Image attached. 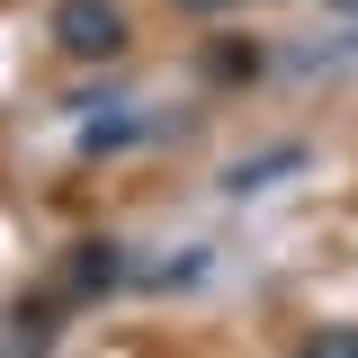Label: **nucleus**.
<instances>
[{"label": "nucleus", "instance_id": "obj_1", "mask_svg": "<svg viewBox=\"0 0 358 358\" xmlns=\"http://www.w3.org/2000/svg\"><path fill=\"white\" fill-rule=\"evenodd\" d=\"M54 45L81 63H108V54H126V9L117 0H54Z\"/></svg>", "mask_w": 358, "mask_h": 358}, {"label": "nucleus", "instance_id": "obj_5", "mask_svg": "<svg viewBox=\"0 0 358 358\" xmlns=\"http://www.w3.org/2000/svg\"><path fill=\"white\" fill-rule=\"evenodd\" d=\"M179 9H224V0H179Z\"/></svg>", "mask_w": 358, "mask_h": 358}, {"label": "nucleus", "instance_id": "obj_4", "mask_svg": "<svg viewBox=\"0 0 358 358\" xmlns=\"http://www.w3.org/2000/svg\"><path fill=\"white\" fill-rule=\"evenodd\" d=\"M305 358H358V331H350V322H331V331H313V341H305Z\"/></svg>", "mask_w": 358, "mask_h": 358}, {"label": "nucleus", "instance_id": "obj_6", "mask_svg": "<svg viewBox=\"0 0 358 358\" xmlns=\"http://www.w3.org/2000/svg\"><path fill=\"white\" fill-rule=\"evenodd\" d=\"M322 9H358V0H322Z\"/></svg>", "mask_w": 358, "mask_h": 358}, {"label": "nucleus", "instance_id": "obj_2", "mask_svg": "<svg viewBox=\"0 0 358 358\" xmlns=\"http://www.w3.org/2000/svg\"><path fill=\"white\" fill-rule=\"evenodd\" d=\"M296 162H305V152H296V143H278V152H260V162H233V171H224V188H233V197H251V188H268V179L296 171Z\"/></svg>", "mask_w": 358, "mask_h": 358}, {"label": "nucleus", "instance_id": "obj_3", "mask_svg": "<svg viewBox=\"0 0 358 358\" xmlns=\"http://www.w3.org/2000/svg\"><path fill=\"white\" fill-rule=\"evenodd\" d=\"M117 242H81V260H72V287H81V296H99V287H117Z\"/></svg>", "mask_w": 358, "mask_h": 358}]
</instances>
